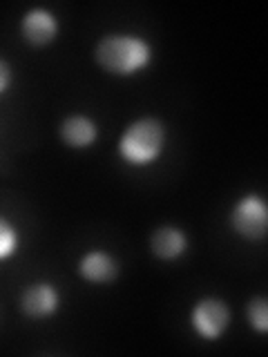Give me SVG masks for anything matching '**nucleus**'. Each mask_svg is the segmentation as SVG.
<instances>
[{
	"instance_id": "f257e3e1",
	"label": "nucleus",
	"mask_w": 268,
	"mask_h": 357,
	"mask_svg": "<svg viewBox=\"0 0 268 357\" xmlns=\"http://www.w3.org/2000/svg\"><path fill=\"white\" fill-rule=\"evenodd\" d=\"M94 59L107 74L134 76L152 63V47L137 33H107L98 40Z\"/></svg>"
},
{
	"instance_id": "f03ea898",
	"label": "nucleus",
	"mask_w": 268,
	"mask_h": 357,
	"mask_svg": "<svg viewBox=\"0 0 268 357\" xmlns=\"http://www.w3.org/2000/svg\"><path fill=\"white\" fill-rule=\"evenodd\" d=\"M168 132L163 121L154 116H143L123 130L119 139V156L126 165L132 167H145L152 165L165 150Z\"/></svg>"
},
{
	"instance_id": "7ed1b4c3",
	"label": "nucleus",
	"mask_w": 268,
	"mask_h": 357,
	"mask_svg": "<svg viewBox=\"0 0 268 357\" xmlns=\"http://www.w3.org/2000/svg\"><path fill=\"white\" fill-rule=\"evenodd\" d=\"M230 228L241 239L260 241L268 230V206L260 195H246L230 210Z\"/></svg>"
},
{
	"instance_id": "20e7f679",
	"label": "nucleus",
	"mask_w": 268,
	"mask_h": 357,
	"mask_svg": "<svg viewBox=\"0 0 268 357\" xmlns=\"http://www.w3.org/2000/svg\"><path fill=\"white\" fill-rule=\"evenodd\" d=\"M190 326L201 340L215 342L230 326V308L217 297H204L190 310Z\"/></svg>"
},
{
	"instance_id": "39448f33",
	"label": "nucleus",
	"mask_w": 268,
	"mask_h": 357,
	"mask_svg": "<svg viewBox=\"0 0 268 357\" xmlns=\"http://www.w3.org/2000/svg\"><path fill=\"white\" fill-rule=\"evenodd\" d=\"M20 308L31 319H50L61 308V293L50 282L29 284L20 295Z\"/></svg>"
},
{
	"instance_id": "423d86ee",
	"label": "nucleus",
	"mask_w": 268,
	"mask_h": 357,
	"mask_svg": "<svg viewBox=\"0 0 268 357\" xmlns=\"http://www.w3.org/2000/svg\"><path fill=\"white\" fill-rule=\"evenodd\" d=\"M20 36L31 47H47L59 36V18L50 9L34 7L20 18Z\"/></svg>"
},
{
	"instance_id": "0eeeda50",
	"label": "nucleus",
	"mask_w": 268,
	"mask_h": 357,
	"mask_svg": "<svg viewBox=\"0 0 268 357\" xmlns=\"http://www.w3.org/2000/svg\"><path fill=\"white\" fill-rule=\"evenodd\" d=\"M78 275L87 284H110L119 275V264L105 250H89L78 261Z\"/></svg>"
},
{
	"instance_id": "6e6552de",
	"label": "nucleus",
	"mask_w": 268,
	"mask_h": 357,
	"mask_svg": "<svg viewBox=\"0 0 268 357\" xmlns=\"http://www.w3.org/2000/svg\"><path fill=\"white\" fill-rule=\"evenodd\" d=\"M98 139V126L85 114H72L61 123V141L72 150H87Z\"/></svg>"
},
{
	"instance_id": "1a4fd4ad",
	"label": "nucleus",
	"mask_w": 268,
	"mask_h": 357,
	"mask_svg": "<svg viewBox=\"0 0 268 357\" xmlns=\"http://www.w3.org/2000/svg\"><path fill=\"white\" fill-rule=\"evenodd\" d=\"M150 248L152 255L159 257L163 261H174L179 257H184L188 250V237L181 228L177 226H163V228H156L152 232V239H150Z\"/></svg>"
},
{
	"instance_id": "9d476101",
	"label": "nucleus",
	"mask_w": 268,
	"mask_h": 357,
	"mask_svg": "<svg viewBox=\"0 0 268 357\" xmlns=\"http://www.w3.org/2000/svg\"><path fill=\"white\" fill-rule=\"evenodd\" d=\"M20 248V232L7 217L0 215V261L11 259Z\"/></svg>"
},
{
	"instance_id": "9b49d317",
	"label": "nucleus",
	"mask_w": 268,
	"mask_h": 357,
	"mask_svg": "<svg viewBox=\"0 0 268 357\" xmlns=\"http://www.w3.org/2000/svg\"><path fill=\"white\" fill-rule=\"evenodd\" d=\"M246 315H248L251 326L264 335L268 331V301L266 297H253L248 301V308H246Z\"/></svg>"
},
{
	"instance_id": "f8f14e48",
	"label": "nucleus",
	"mask_w": 268,
	"mask_h": 357,
	"mask_svg": "<svg viewBox=\"0 0 268 357\" xmlns=\"http://www.w3.org/2000/svg\"><path fill=\"white\" fill-rule=\"evenodd\" d=\"M11 85V67L7 65V61L0 59V94H5Z\"/></svg>"
}]
</instances>
